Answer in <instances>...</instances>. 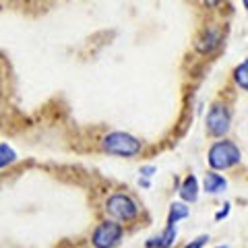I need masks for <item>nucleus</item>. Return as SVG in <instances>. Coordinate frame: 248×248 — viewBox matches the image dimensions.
I'll list each match as a JSON object with an SVG mask.
<instances>
[{
  "label": "nucleus",
  "instance_id": "obj_12",
  "mask_svg": "<svg viewBox=\"0 0 248 248\" xmlns=\"http://www.w3.org/2000/svg\"><path fill=\"white\" fill-rule=\"evenodd\" d=\"M207 242H209V236L203 234V236H199V238H195V240H190V242L186 244L184 248H203Z\"/></svg>",
  "mask_w": 248,
  "mask_h": 248
},
{
  "label": "nucleus",
  "instance_id": "obj_11",
  "mask_svg": "<svg viewBox=\"0 0 248 248\" xmlns=\"http://www.w3.org/2000/svg\"><path fill=\"white\" fill-rule=\"evenodd\" d=\"M17 161V151L9 143H0V170L13 166Z\"/></svg>",
  "mask_w": 248,
  "mask_h": 248
},
{
  "label": "nucleus",
  "instance_id": "obj_3",
  "mask_svg": "<svg viewBox=\"0 0 248 248\" xmlns=\"http://www.w3.org/2000/svg\"><path fill=\"white\" fill-rule=\"evenodd\" d=\"M106 213L118 223H130L139 217V205L130 195L116 192L106 201Z\"/></svg>",
  "mask_w": 248,
  "mask_h": 248
},
{
  "label": "nucleus",
  "instance_id": "obj_1",
  "mask_svg": "<svg viewBox=\"0 0 248 248\" xmlns=\"http://www.w3.org/2000/svg\"><path fill=\"white\" fill-rule=\"evenodd\" d=\"M207 161L215 172H226V170L236 168L240 161H242V151H240V147L234 141L223 137L209 147Z\"/></svg>",
  "mask_w": 248,
  "mask_h": 248
},
{
  "label": "nucleus",
  "instance_id": "obj_14",
  "mask_svg": "<svg viewBox=\"0 0 248 248\" xmlns=\"http://www.w3.org/2000/svg\"><path fill=\"white\" fill-rule=\"evenodd\" d=\"M155 174V168L153 166H145V168H141V178H151Z\"/></svg>",
  "mask_w": 248,
  "mask_h": 248
},
{
  "label": "nucleus",
  "instance_id": "obj_17",
  "mask_svg": "<svg viewBox=\"0 0 248 248\" xmlns=\"http://www.w3.org/2000/svg\"><path fill=\"white\" fill-rule=\"evenodd\" d=\"M215 248H230V246H215Z\"/></svg>",
  "mask_w": 248,
  "mask_h": 248
},
{
  "label": "nucleus",
  "instance_id": "obj_2",
  "mask_svg": "<svg viewBox=\"0 0 248 248\" xmlns=\"http://www.w3.org/2000/svg\"><path fill=\"white\" fill-rule=\"evenodd\" d=\"M102 149L108 155H118V157H135L143 151L141 139H137L135 135L124 133V130H114L108 133L102 139Z\"/></svg>",
  "mask_w": 248,
  "mask_h": 248
},
{
  "label": "nucleus",
  "instance_id": "obj_8",
  "mask_svg": "<svg viewBox=\"0 0 248 248\" xmlns=\"http://www.w3.org/2000/svg\"><path fill=\"white\" fill-rule=\"evenodd\" d=\"M176 236H178V228L172 226V223H168L166 230L161 232L159 236L151 238L149 242H147V246H151V248H170V246H174Z\"/></svg>",
  "mask_w": 248,
  "mask_h": 248
},
{
  "label": "nucleus",
  "instance_id": "obj_13",
  "mask_svg": "<svg viewBox=\"0 0 248 248\" xmlns=\"http://www.w3.org/2000/svg\"><path fill=\"white\" fill-rule=\"evenodd\" d=\"M230 203H226V205H223V209H221V211H217V215H215V221H221V219H226V217L230 215Z\"/></svg>",
  "mask_w": 248,
  "mask_h": 248
},
{
  "label": "nucleus",
  "instance_id": "obj_16",
  "mask_svg": "<svg viewBox=\"0 0 248 248\" xmlns=\"http://www.w3.org/2000/svg\"><path fill=\"white\" fill-rule=\"evenodd\" d=\"M242 4H244V9L248 11V0H242Z\"/></svg>",
  "mask_w": 248,
  "mask_h": 248
},
{
  "label": "nucleus",
  "instance_id": "obj_15",
  "mask_svg": "<svg viewBox=\"0 0 248 248\" xmlns=\"http://www.w3.org/2000/svg\"><path fill=\"white\" fill-rule=\"evenodd\" d=\"M219 2H221V0H205V4H207V6H217Z\"/></svg>",
  "mask_w": 248,
  "mask_h": 248
},
{
  "label": "nucleus",
  "instance_id": "obj_7",
  "mask_svg": "<svg viewBox=\"0 0 248 248\" xmlns=\"http://www.w3.org/2000/svg\"><path fill=\"white\" fill-rule=\"evenodd\" d=\"M199 180H197V178L195 176H186L184 178V180H182V184H180V190H178V192H180V199L184 201V203H197V199H199Z\"/></svg>",
  "mask_w": 248,
  "mask_h": 248
},
{
  "label": "nucleus",
  "instance_id": "obj_5",
  "mask_svg": "<svg viewBox=\"0 0 248 248\" xmlns=\"http://www.w3.org/2000/svg\"><path fill=\"white\" fill-rule=\"evenodd\" d=\"M122 236H124L122 223L114 221V219H106L93 230L91 244L95 248H116L122 242Z\"/></svg>",
  "mask_w": 248,
  "mask_h": 248
},
{
  "label": "nucleus",
  "instance_id": "obj_9",
  "mask_svg": "<svg viewBox=\"0 0 248 248\" xmlns=\"http://www.w3.org/2000/svg\"><path fill=\"white\" fill-rule=\"evenodd\" d=\"M188 215H190V207H188V203H184V201H178V203H172V205H170L168 223H172V226H176L178 221L186 219Z\"/></svg>",
  "mask_w": 248,
  "mask_h": 248
},
{
  "label": "nucleus",
  "instance_id": "obj_4",
  "mask_svg": "<svg viewBox=\"0 0 248 248\" xmlns=\"http://www.w3.org/2000/svg\"><path fill=\"white\" fill-rule=\"evenodd\" d=\"M205 128H207V135L213 137V139H223L230 128H232V112L226 104L221 102H215L207 112V118H205Z\"/></svg>",
  "mask_w": 248,
  "mask_h": 248
},
{
  "label": "nucleus",
  "instance_id": "obj_10",
  "mask_svg": "<svg viewBox=\"0 0 248 248\" xmlns=\"http://www.w3.org/2000/svg\"><path fill=\"white\" fill-rule=\"evenodd\" d=\"M234 83H236L242 91H248V58L242 60V62H240V64L234 68Z\"/></svg>",
  "mask_w": 248,
  "mask_h": 248
},
{
  "label": "nucleus",
  "instance_id": "obj_6",
  "mask_svg": "<svg viewBox=\"0 0 248 248\" xmlns=\"http://www.w3.org/2000/svg\"><path fill=\"white\" fill-rule=\"evenodd\" d=\"M228 188V180L223 178L219 172H215V170H209L203 178V190L207 195H221V192H226Z\"/></svg>",
  "mask_w": 248,
  "mask_h": 248
}]
</instances>
